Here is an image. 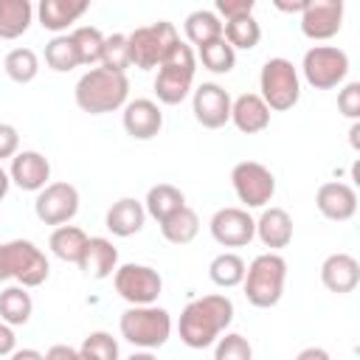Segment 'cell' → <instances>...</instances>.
<instances>
[{"mask_svg": "<svg viewBox=\"0 0 360 360\" xmlns=\"http://www.w3.org/2000/svg\"><path fill=\"white\" fill-rule=\"evenodd\" d=\"M129 96V79L127 73H112L107 68H90L73 87L76 107L90 115H104L112 110H121Z\"/></svg>", "mask_w": 360, "mask_h": 360, "instance_id": "7a4b0ae2", "label": "cell"}, {"mask_svg": "<svg viewBox=\"0 0 360 360\" xmlns=\"http://www.w3.org/2000/svg\"><path fill=\"white\" fill-rule=\"evenodd\" d=\"M118 329H121V338L138 349H160L169 335H172V315L163 309V307H129L121 312V321H118Z\"/></svg>", "mask_w": 360, "mask_h": 360, "instance_id": "8992f818", "label": "cell"}, {"mask_svg": "<svg viewBox=\"0 0 360 360\" xmlns=\"http://www.w3.org/2000/svg\"><path fill=\"white\" fill-rule=\"evenodd\" d=\"M127 360H158V357H155L152 352H146V349H143V352H132Z\"/></svg>", "mask_w": 360, "mask_h": 360, "instance_id": "f907efd6", "label": "cell"}, {"mask_svg": "<svg viewBox=\"0 0 360 360\" xmlns=\"http://www.w3.org/2000/svg\"><path fill=\"white\" fill-rule=\"evenodd\" d=\"M222 14L225 22L228 20H239V17H250L253 14V0H217V11Z\"/></svg>", "mask_w": 360, "mask_h": 360, "instance_id": "60d3db41", "label": "cell"}, {"mask_svg": "<svg viewBox=\"0 0 360 360\" xmlns=\"http://www.w3.org/2000/svg\"><path fill=\"white\" fill-rule=\"evenodd\" d=\"M208 228L214 242L222 248H245L256 236V219L248 214V208H236V205L219 208L211 217Z\"/></svg>", "mask_w": 360, "mask_h": 360, "instance_id": "4fadbf2b", "label": "cell"}, {"mask_svg": "<svg viewBox=\"0 0 360 360\" xmlns=\"http://www.w3.org/2000/svg\"><path fill=\"white\" fill-rule=\"evenodd\" d=\"M124 129L135 141H152L163 129V112L152 98H135L124 104Z\"/></svg>", "mask_w": 360, "mask_h": 360, "instance_id": "e0dca14e", "label": "cell"}, {"mask_svg": "<svg viewBox=\"0 0 360 360\" xmlns=\"http://www.w3.org/2000/svg\"><path fill=\"white\" fill-rule=\"evenodd\" d=\"M45 360H82V357H79V349L65 346V343H56V346H51L45 352Z\"/></svg>", "mask_w": 360, "mask_h": 360, "instance_id": "7bdbcfd3", "label": "cell"}, {"mask_svg": "<svg viewBox=\"0 0 360 360\" xmlns=\"http://www.w3.org/2000/svg\"><path fill=\"white\" fill-rule=\"evenodd\" d=\"M231 321H233V301L222 292H211L183 307L177 332L188 349H205L231 326Z\"/></svg>", "mask_w": 360, "mask_h": 360, "instance_id": "6da1fadb", "label": "cell"}, {"mask_svg": "<svg viewBox=\"0 0 360 360\" xmlns=\"http://www.w3.org/2000/svg\"><path fill=\"white\" fill-rule=\"evenodd\" d=\"M112 284L115 292L129 304V307H149L158 301L160 290H163V278L155 267L149 264H121L112 273Z\"/></svg>", "mask_w": 360, "mask_h": 360, "instance_id": "30bf717a", "label": "cell"}, {"mask_svg": "<svg viewBox=\"0 0 360 360\" xmlns=\"http://www.w3.org/2000/svg\"><path fill=\"white\" fill-rule=\"evenodd\" d=\"M256 236L264 248H270L273 253L287 248L292 242V217L284 211V208H264L262 217L256 219Z\"/></svg>", "mask_w": 360, "mask_h": 360, "instance_id": "7402d4cb", "label": "cell"}, {"mask_svg": "<svg viewBox=\"0 0 360 360\" xmlns=\"http://www.w3.org/2000/svg\"><path fill=\"white\" fill-rule=\"evenodd\" d=\"M231 121L245 135H259L270 127V110L259 93H242L231 101Z\"/></svg>", "mask_w": 360, "mask_h": 360, "instance_id": "d6986e66", "label": "cell"}, {"mask_svg": "<svg viewBox=\"0 0 360 360\" xmlns=\"http://www.w3.org/2000/svg\"><path fill=\"white\" fill-rule=\"evenodd\" d=\"M343 25V0H309L301 11V34L307 39H332Z\"/></svg>", "mask_w": 360, "mask_h": 360, "instance_id": "9a60e30c", "label": "cell"}, {"mask_svg": "<svg viewBox=\"0 0 360 360\" xmlns=\"http://www.w3.org/2000/svg\"><path fill=\"white\" fill-rule=\"evenodd\" d=\"M194 70H197V56L191 51V45L177 42L169 56L160 62L158 76H155V96L160 104H180L194 84Z\"/></svg>", "mask_w": 360, "mask_h": 360, "instance_id": "5b68a950", "label": "cell"}, {"mask_svg": "<svg viewBox=\"0 0 360 360\" xmlns=\"http://www.w3.org/2000/svg\"><path fill=\"white\" fill-rule=\"evenodd\" d=\"M79 211V191L76 186L65 183V180H56V183H48L42 191H37V200H34V214L39 222L45 225H68Z\"/></svg>", "mask_w": 360, "mask_h": 360, "instance_id": "7c38bea8", "label": "cell"}, {"mask_svg": "<svg viewBox=\"0 0 360 360\" xmlns=\"http://www.w3.org/2000/svg\"><path fill=\"white\" fill-rule=\"evenodd\" d=\"M259 90H262L259 96L270 112L292 110L301 98V79H298L295 65L284 56L267 59L262 65V73H259Z\"/></svg>", "mask_w": 360, "mask_h": 360, "instance_id": "52a82bcc", "label": "cell"}, {"mask_svg": "<svg viewBox=\"0 0 360 360\" xmlns=\"http://www.w3.org/2000/svg\"><path fill=\"white\" fill-rule=\"evenodd\" d=\"M301 70H304V79L315 90H332V87H338L346 79V73H349V56L338 45H312L304 53Z\"/></svg>", "mask_w": 360, "mask_h": 360, "instance_id": "9c48e42d", "label": "cell"}, {"mask_svg": "<svg viewBox=\"0 0 360 360\" xmlns=\"http://www.w3.org/2000/svg\"><path fill=\"white\" fill-rule=\"evenodd\" d=\"M245 270H248V264H245V259L239 256V253H219V256H214L211 259V264H208V278L217 284V287H236V284H242L245 281Z\"/></svg>", "mask_w": 360, "mask_h": 360, "instance_id": "4dcf8cb0", "label": "cell"}, {"mask_svg": "<svg viewBox=\"0 0 360 360\" xmlns=\"http://www.w3.org/2000/svg\"><path fill=\"white\" fill-rule=\"evenodd\" d=\"M45 65L56 73H68V70L79 68V53H76V45H73L70 34H56L45 45Z\"/></svg>", "mask_w": 360, "mask_h": 360, "instance_id": "836d02e7", "label": "cell"}, {"mask_svg": "<svg viewBox=\"0 0 360 360\" xmlns=\"http://www.w3.org/2000/svg\"><path fill=\"white\" fill-rule=\"evenodd\" d=\"M87 8H90L87 0H42L37 6V17H39V25L42 28L59 34L70 22H76Z\"/></svg>", "mask_w": 360, "mask_h": 360, "instance_id": "cb8c5ba5", "label": "cell"}, {"mask_svg": "<svg viewBox=\"0 0 360 360\" xmlns=\"http://www.w3.org/2000/svg\"><path fill=\"white\" fill-rule=\"evenodd\" d=\"M214 360H253V349L239 332H225V338H217Z\"/></svg>", "mask_w": 360, "mask_h": 360, "instance_id": "f35d334b", "label": "cell"}, {"mask_svg": "<svg viewBox=\"0 0 360 360\" xmlns=\"http://www.w3.org/2000/svg\"><path fill=\"white\" fill-rule=\"evenodd\" d=\"M8 186H11V177H8V172L0 166V202H3L6 194H8Z\"/></svg>", "mask_w": 360, "mask_h": 360, "instance_id": "c3c4849f", "label": "cell"}, {"mask_svg": "<svg viewBox=\"0 0 360 360\" xmlns=\"http://www.w3.org/2000/svg\"><path fill=\"white\" fill-rule=\"evenodd\" d=\"M183 31H186V39H188L191 45L202 48V45H208V42H214V39L222 37V22H219V17H217L214 11L197 8V11H191V14L186 17Z\"/></svg>", "mask_w": 360, "mask_h": 360, "instance_id": "f1b7e54d", "label": "cell"}, {"mask_svg": "<svg viewBox=\"0 0 360 360\" xmlns=\"http://www.w3.org/2000/svg\"><path fill=\"white\" fill-rule=\"evenodd\" d=\"M200 62L211 73H231L233 65H236V51L219 37V39H214V42L200 48Z\"/></svg>", "mask_w": 360, "mask_h": 360, "instance_id": "d590c367", "label": "cell"}, {"mask_svg": "<svg viewBox=\"0 0 360 360\" xmlns=\"http://www.w3.org/2000/svg\"><path fill=\"white\" fill-rule=\"evenodd\" d=\"M51 273L48 256L31 239H11L0 245V281L14 278L20 287H39Z\"/></svg>", "mask_w": 360, "mask_h": 360, "instance_id": "277c9868", "label": "cell"}, {"mask_svg": "<svg viewBox=\"0 0 360 360\" xmlns=\"http://www.w3.org/2000/svg\"><path fill=\"white\" fill-rule=\"evenodd\" d=\"M307 3H309V0H301V3H276V8H281V11H298V14H301V11L307 8Z\"/></svg>", "mask_w": 360, "mask_h": 360, "instance_id": "681fc988", "label": "cell"}, {"mask_svg": "<svg viewBox=\"0 0 360 360\" xmlns=\"http://www.w3.org/2000/svg\"><path fill=\"white\" fill-rule=\"evenodd\" d=\"M82 360H118V340L110 332H90L79 349Z\"/></svg>", "mask_w": 360, "mask_h": 360, "instance_id": "74e56055", "label": "cell"}, {"mask_svg": "<svg viewBox=\"0 0 360 360\" xmlns=\"http://www.w3.org/2000/svg\"><path fill=\"white\" fill-rule=\"evenodd\" d=\"M127 42H129V62L138 70H152L160 68V62L180 42V37L169 20H158L152 25H141L132 34H127Z\"/></svg>", "mask_w": 360, "mask_h": 360, "instance_id": "ba28073f", "label": "cell"}, {"mask_svg": "<svg viewBox=\"0 0 360 360\" xmlns=\"http://www.w3.org/2000/svg\"><path fill=\"white\" fill-rule=\"evenodd\" d=\"M295 360H332V357H329V352L321 349V346H307V349H301V352L295 354Z\"/></svg>", "mask_w": 360, "mask_h": 360, "instance_id": "f6af8a7d", "label": "cell"}, {"mask_svg": "<svg viewBox=\"0 0 360 360\" xmlns=\"http://www.w3.org/2000/svg\"><path fill=\"white\" fill-rule=\"evenodd\" d=\"M284 281H287V262L284 256L267 250V253H259L248 270H245V298L248 304L259 307V309H270L281 301V292H284Z\"/></svg>", "mask_w": 360, "mask_h": 360, "instance_id": "3957f363", "label": "cell"}, {"mask_svg": "<svg viewBox=\"0 0 360 360\" xmlns=\"http://www.w3.org/2000/svg\"><path fill=\"white\" fill-rule=\"evenodd\" d=\"M222 39L236 51H250L259 45L262 39V25L256 22V17H239V20H228L222 22Z\"/></svg>", "mask_w": 360, "mask_h": 360, "instance_id": "1f68e13d", "label": "cell"}, {"mask_svg": "<svg viewBox=\"0 0 360 360\" xmlns=\"http://www.w3.org/2000/svg\"><path fill=\"white\" fill-rule=\"evenodd\" d=\"M321 281L329 292L346 295L360 284V264L349 253H332L321 264Z\"/></svg>", "mask_w": 360, "mask_h": 360, "instance_id": "ffe728a7", "label": "cell"}, {"mask_svg": "<svg viewBox=\"0 0 360 360\" xmlns=\"http://www.w3.org/2000/svg\"><path fill=\"white\" fill-rule=\"evenodd\" d=\"M160 233L166 242L172 245H188L197 233H200V217L194 208H180L177 214H172L166 222H160Z\"/></svg>", "mask_w": 360, "mask_h": 360, "instance_id": "f546056e", "label": "cell"}, {"mask_svg": "<svg viewBox=\"0 0 360 360\" xmlns=\"http://www.w3.org/2000/svg\"><path fill=\"white\" fill-rule=\"evenodd\" d=\"M191 110L197 124H202L205 129H219L231 121V93L217 82H202L200 87H194Z\"/></svg>", "mask_w": 360, "mask_h": 360, "instance_id": "5bb4252c", "label": "cell"}, {"mask_svg": "<svg viewBox=\"0 0 360 360\" xmlns=\"http://www.w3.org/2000/svg\"><path fill=\"white\" fill-rule=\"evenodd\" d=\"M315 205L321 211V217L332 219V222H346L357 214V191L349 183L340 180H329L318 188L315 194Z\"/></svg>", "mask_w": 360, "mask_h": 360, "instance_id": "ac0fdd59", "label": "cell"}, {"mask_svg": "<svg viewBox=\"0 0 360 360\" xmlns=\"http://www.w3.org/2000/svg\"><path fill=\"white\" fill-rule=\"evenodd\" d=\"M3 70L11 82L17 84H28L37 79L39 73V56L31 51V48H11L3 59Z\"/></svg>", "mask_w": 360, "mask_h": 360, "instance_id": "d6a6232c", "label": "cell"}, {"mask_svg": "<svg viewBox=\"0 0 360 360\" xmlns=\"http://www.w3.org/2000/svg\"><path fill=\"white\" fill-rule=\"evenodd\" d=\"M146 222V211H143V202L135 200V197H121L118 202H112L107 208V217H104V225L112 236H135Z\"/></svg>", "mask_w": 360, "mask_h": 360, "instance_id": "44dd1931", "label": "cell"}, {"mask_svg": "<svg viewBox=\"0 0 360 360\" xmlns=\"http://www.w3.org/2000/svg\"><path fill=\"white\" fill-rule=\"evenodd\" d=\"M17 152H20V132H17V127L0 121V160L14 158Z\"/></svg>", "mask_w": 360, "mask_h": 360, "instance_id": "b9f144b4", "label": "cell"}, {"mask_svg": "<svg viewBox=\"0 0 360 360\" xmlns=\"http://www.w3.org/2000/svg\"><path fill=\"white\" fill-rule=\"evenodd\" d=\"M87 239L90 236L82 228H76V225H59V228H53V233L48 239V248H51V253L56 259L70 262V264H79L82 262V253L87 248Z\"/></svg>", "mask_w": 360, "mask_h": 360, "instance_id": "484cf974", "label": "cell"}, {"mask_svg": "<svg viewBox=\"0 0 360 360\" xmlns=\"http://www.w3.org/2000/svg\"><path fill=\"white\" fill-rule=\"evenodd\" d=\"M8 357L11 360H45V354L37 352V349H14Z\"/></svg>", "mask_w": 360, "mask_h": 360, "instance_id": "bcb514c9", "label": "cell"}, {"mask_svg": "<svg viewBox=\"0 0 360 360\" xmlns=\"http://www.w3.org/2000/svg\"><path fill=\"white\" fill-rule=\"evenodd\" d=\"M115 267H118V248L104 236H90L82 253L79 270L87 278H107L115 273Z\"/></svg>", "mask_w": 360, "mask_h": 360, "instance_id": "603a6c76", "label": "cell"}, {"mask_svg": "<svg viewBox=\"0 0 360 360\" xmlns=\"http://www.w3.org/2000/svg\"><path fill=\"white\" fill-rule=\"evenodd\" d=\"M101 68H107V70H112V73H127V68H132L127 34H110V37H104Z\"/></svg>", "mask_w": 360, "mask_h": 360, "instance_id": "8d00e7d4", "label": "cell"}, {"mask_svg": "<svg viewBox=\"0 0 360 360\" xmlns=\"http://www.w3.org/2000/svg\"><path fill=\"white\" fill-rule=\"evenodd\" d=\"M14 346H17V338H14V329L6 323V321H0V357H6V354H11L14 352Z\"/></svg>", "mask_w": 360, "mask_h": 360, "instance_id": "ee69618b", "label": "cell"}, {"mask_svg": "<svg viewBox=\"0 0 360 360\" xmlns=\"http://www.w3.org/2000/svg\"><path fill=\"white\" fill-rule=\"evenodd\" d=\"M31 312H34V301L25 287L14 284L0 290V321H6L8 326H22L28 323Z\"/></svg>", "mask_w": 360, "mask_h": 360, "instance_id": "83f0119b", "label": "cell"}, {"mask_svg": "<svg viewBox=\"0 0 360 360\" xmlns=\"http://www.w3.org/2000/svg\"><path fill=\"white\" fill-rule=\"evenodd\" d=\"M338 110H340V115H346L352 121L360 118V82H349L338 93Z\"/></svg>", "mask_w": 360, "mask_h": 360, "instance_id": "ab89813d", "label": "cell"}, {"mask_svg": "<svg viewBox=\"0 0 360 360\" xmlns=\"http://www.w3.org/2000/svg\"><path fill=\"white\" fill-rule=\"evenodd\" d=\"M73 45H76V53H79V65H87L93 68L96 62H101V48H104V34L96 28V25H79L73 34H70Z\"/></svg>", "mask_w": 360, "mask_h": 360, "instance_id": "e575fe53", "label": "cell"}, {"mask_svg": "<svg viewBox=\"0 0 360 360\" xmlns=\"http://www.w3.org/2000/svg\"><path fill=\"white\" fill-rule=\"evenodd\" d=\"M34 6L28 0H0V39H17L28 31Z\"/></svg>", "mask_w": 360, "mask_h": 360, "instance_id": "4316f807", "label": "cell"}, {"mask_svg": "<svg viewBox=\"0 0 360 360\" xmlns=\"http://www.w3.org/2000/svg\"><path fill=\"white\" fill-rule=\"evenodd\" d=\"M8 177L17 188L22 191H42L51 180V163L42 152L37 149H22L11 158V169H8Z\"/></svg>", "mask_w": 360, "mask_h": 360, "instance_id": "2e32d148", "label": "cell"}, {"mask_svg": "<svg viewBox=\"0 0 360 360\" xmlns=\"http://www.w3.org/2000/svg\"><path fill=\"white\" fill-rule=\"evenodd\" d=\"M231 183L245 208H264L276 194L273 172L259 160H242L231 169Z\"/></svg>", "mask_w": 360, "mask_h": 360, "instance_id": "8fae6325", "label": "cell"}, {"mask_svg": "<svg viewBox=\"0 0 360 360\" xmlns=\"http://www.w3.org/2000/svg\"><path fill=\"white\" fill-rule=\"evenodd\" d=\"M180 208H186V194L172 186V183H158L146 191V200H143V211L160 222H166L172 214H177Z\"/></svg>", "mask_w": 360, "mask_h": 360, "instance_id": "d4e9b609", "label": "cell"}, {"mask_svg": "<svg viewBox=\"0 0 360 360\" xmlns=\"http://www.w3.org/2000/svg\"><path fill=\"white\" fill-rule=\"evenodd\" d=\"M349 143H352V149H360V121H352V129H349Z\"/></svg>", "mask_w": 360, "mask_h": 360, "instance_id": "7dc6e473", "label": "cell"}]
</instances>
